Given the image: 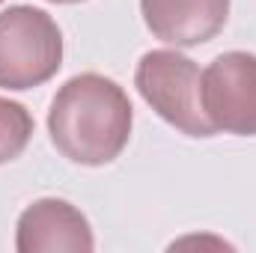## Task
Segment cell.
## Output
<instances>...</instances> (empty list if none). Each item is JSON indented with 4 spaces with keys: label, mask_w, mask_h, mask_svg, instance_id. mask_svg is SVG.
I'll use <instances>...</instances> for the list:
<instances>
[{
    "label": "cell",
    "mask_w": 256,
    "mask_h": 253,
    "mask_svg": "<svg viewBox=\"0 0 256 253\" xmlns=\"http://www.w3.org/2000/svg\"><path fill=\"white\" fill-rule=\"evenodd\" d=\"M134 108L126 90L96 72L68 78L48 110V134L57 152L84 167H104L128 146Z\"/></svg>",
    "instance_id": "obj_1"
},
{
    "label": "cell",
    "mask_w": 256,
    "mask_h": 253,
    "mask_svg": "<svg viewBox=\"0 0 256 253\" xmlns=\"http://www.w3.org/2000/svg\"><path fill=\"white\" fill-rule=\"evenodd\" d=\"M63 66V33L57 21L36 6H9L0 12V90H33L51 80Z\"/></svg>",
    "instance_id": "obj_2"
},
{
    "label": "cell",
    "mask_w": 256,
    "mask_h": 253,
    "mask_svg": "<svg viewBox=\"0 0 256 253\" xmlns=\"http://www.w3.org/2000/svg\"><path fill=\"white\" fill-rule=\"evenodd\" d=\"M134 86L143 102L173 128L188 137H214L200 102V68L179 51H149L140 57Z\"/></svg>",
    "instance_id": "obj_3"
},
{
    "label": "cell",
    "mask_w": 256,
    "mask_h": 253,
    "mask_svg": "<svg viewBox=\"0 0 256 253\" xmlns=\"http://www.w3.org/2000/svg\"><path fill=\"white\" fill-rule=\"evenodd\" d=\"M200 102L214 131L256 137V54L226 51L200 74Z\"/></svg>",
    "instance_id": "obj_4"
},
{
    "label": "cell",
    "mask_w": 256,
    "mask_h": 253,
    "mask_svg": "<svg viewBox=\"0 0 256 253\" xmlns=\"http://www.w3.org/2000/svg\"><path fill=\"white\" fill-rule=\"evenodd\" d=\"M15 248L18 253H90L96 248V238L78 206L57 196H42L21 212L15 226Z\"/></svg>",
    "instance_id": "obj_5"
},
{
    "label": "cell",
    "mask_w": 256,
    "mask_h": 253,
    "mask_svg": "<svg viewBox=\"0 0 256 253\" xmlns=\"http://www.w3.org/2000/svg\"><path fill=\"white\" fill-rule=\"evenodd\" d=\"M140 12L155 39L176 48H196L224 30L230 0H140Z\"/></svg>",
    "instance_id": "obj_6"
},
{
    "label": "cell",
    "mask_w": 256,
    "mask_h": 253,
    "mask_svg": "<svg viewBox=\"0 0 256 253\" xmlns=\"http://www.w3.org/2000/svg\"><path fill=\"white\" fill-rule=\"evenodd\" d=\"M33 128H36L33 116L24 104L9 102V98L0 96V164L15 161L27 149V143L33 137Z\"/></svg>",
    "instance_id": "obj_7"
},
{
    "label": "cell",
    "mask_w": 256,
    "mask_h": 253,
    "mask_svg": "<svg viewBox=\"0 0 256 253\" xmlns=\"http://www.w3.org/2000/svg\"><path fill=\"white\" fill-rule=\"evenodd\" d=\"M48 3H84V0H48Z\"/></svg>",
    "instance_id": "obj_8"
},
{
    "label": "cell",
    "mask_w": 256,
    "mask_h": 253,
    "mask_svg": "<svg viewBox=\"0 0 256 253\" xmlns=\"http://www.w3.org/2000/svg\"><path fill=\"white\" fill-rule=\"evenodd\" d=\"M0 3H3V0H0Z\"/></svg>",
    "instance_id": "obj_9"
}]
</instances>
